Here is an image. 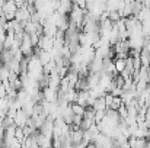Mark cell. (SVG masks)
<instances>
[{
	"label": "cell",
	"instance_id": "6da1fadb",
	"mask_svg": "<svg viewBox=\"0 0 150 148\" xmlns=\"http://www.w3.org/2000/svg\"><path fill=\"white\" fill-rule=\"evenodd\" d=\"M92 109H93L95 112H98V110H106V105H105L103 96L95 99V102H93V105H92Z\"/></svg>",
	"mask_w": 150,
	"mask_h": 148
},
{
	"label": "cell",
	"instance_id": "7a4b0ae2",
	"mask_svg": "<svg viewBox=\"0 0 150 148\" xmlns=\"http://www.w3.org/2000/svg\"><path fill=\"white\" fill-rule=\"evenodd\" d=\"M114 67H115V71H117V73L124 71V68H125V58H115Z\"/></svg>",
	"mask_w": 150,
	"mask_h": 148
},
{
	"label": "cell",
	"instance_id": "3957f363",
	"mask_svg": "<svg viewBox=\"0 0 150 148\" xmlns=\"http://www.w3.org/2000/svg\"><path fill=\"white\" fill-rule=\"evenodd\" d=\"M70 107H71V110H73L74 115H80V116L85 115V109H86V107L80 106L79 103H70Z\"/></svg>",
	"mask_w": 150,
	"mask_h": 148
},
{
	"label": "cell",
	"instance_id": "277c9868",
	"mask_svg": "<svg viewBox=\"0 0 150 148\" xmlns=\"http://www.w3.org/2000/svg\"><path fill=\"white\" fill-rule=\"evenodd\" d=\"M122 105V100L120 96H114L112 99V103H111V106H109V109H112V110H118V107Z\"/></svg>",
	"mask_w": 150,
	"mask_h": 148
},
{
	"label": "cell",
	"instance_id": "5b68a950",
	"mask_svg": "<svg viewBox=\"0 0 150 148\" xmlns=\"http://www.w3.org/2000/svg\"><path fill=\"white\" fill-rule=\"evenodd\" d=\"M118 148H131V147H130L128 142H122V144H120V147Z\"/></svg>",
	"mask_w": 150,
	"mask_h": 148
}]
</instances>
